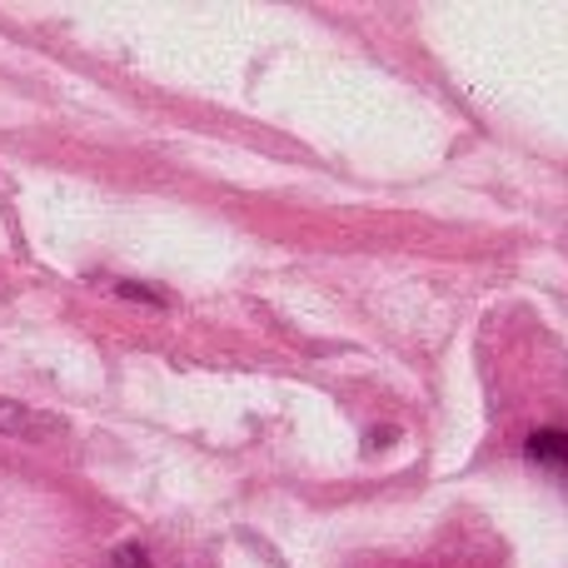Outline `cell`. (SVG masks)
I'll return each mask as SVG.
<instances>
[{"label": "cell", "mask_w": 568, "mask_h": 568, "mask_svg": "<svg viewBox=\"0 0 568 568\" xmlns=\"http://www.w3.org/2000/svg\"><path fill=\"white\" fill-rule=\"evenodd\" d=\"M524 459L568 479V429H534L529 439H524Z\"/></svg>", "instance_id": "6da1fadb"}, {"label": "cell", "mask_w": 568, "mask_h": 568, "mask_svg": "<svg viewBox=\"0 0 568 568\" xmlns=\"http://www.w3.org/2000/svg\"><path fill=\"white\" fill-rule=\"evenodd\" d=\"M45 414H30L26 404H10L0 399V434H16V439H36V434H45Z\"/></svg>", "instance_id": "7a4b0ae2"}, {"label": "cell", "mask_w": 568, "mask_h": 568, "mask_svg": "<svg viewBox=\"0 0 568 568\" xmlns=\"http://www.w3.org/2000/svg\"><path fill=\"white\" fill-rule=\"evenodd\" d=\"M115 568H150V554L140 544H120L115 549Z\"/></svg>", "instance_id": "3957f363"}]
</instances>
